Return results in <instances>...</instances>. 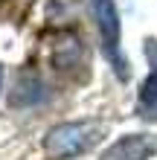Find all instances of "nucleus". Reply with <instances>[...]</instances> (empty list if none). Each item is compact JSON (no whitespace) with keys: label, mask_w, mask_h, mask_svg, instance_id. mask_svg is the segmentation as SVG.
<instances>
[{"label":"nucleus","mask_w":157,"mask_h":160,"mask_svg":"<svg viewBox=\"0 0 157 160\" xmlns=\"http://www.w3.org/2000/svg\"><path fill=\"white\" fill-rule=\"evenodd\" d=\"M105 134V125L99 119H81V122H61L47 131L44 148L52 157H76L93 148Z\"/></svg>","instance_id":"f257e3e1"},{"label":"nucleus","mask_w":157,"mask_h":160,"mask_svg":"<svg viewBox=\"0 0 157 160\" xmlns=\"http://www.w3.org/2000/svg\"><path fill=\"white\" fill-rule=\"evenodd\" d=\"M90 12H93L99 38H102V50L108 55V61L114 64L116 76L128 79V61L119 55V32H122V23H119V12L114 0H90Z\"/></svg>","instance_id":"f03ea898"},{"label":"nucleus","mask_w":157,"mask_h":160,"mask_svg":"<svg viewBox=\"0 0 157 160\" xmlns=\"http://www.w3.org/2000/svg\"><path fill=\"white\" fill-rule=\"evenodd\" d=\"M154 152H157V146H154L151 137L128 134V137H119L108 152H102L99 160H149Z\"/></svg>","instance_id":"7ed1b4c3"},{"label":"nucleus","mask_w":157,"mask_h":160,"mask_svg":"<svg viewBox=\"0 0 157 160\" xmlns=\"http://www.w3.org/2000/svg\"><path fill=\"white\" fill-rule=\"evenodd\" d=\"M47 96V88L41 84L38 76H23L21 82L15 84V90L9 93V105L15 108H23V105H38Z\"/></svg>","instance_id":"20e7f679"},{"label":"nucleus","mask_w":157,"mask_h":160,"mask_svg":"<svg viewBox=\"0 0 157 160\" xmlns=\"http://www.w3.org/2000/svg\"><path fill=\"white\" fill-rule=\"evenodd\" d=\"M140 111H145V117L157 111V70L143 82V88H140Z\"/></svg>","instance_id":"39448f33"},{"label":"nucleus","mask_w":157,"mask_h":160,"mask_svg":"<svg viewBox=\"0 0 157 160\" xmlns=\"http://www.w3.org/2000/svg\"><path fill=\"white\" fill-rule=\"evenodd\" d=\"M0 84H3V70H0Z\"/></svg>","instance_id":"423d86ee"}]
</instances>
